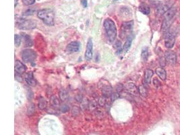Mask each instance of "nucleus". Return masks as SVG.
Returning <instances> with one entry per match:
<instances>
[{
  "label": "nucleus",
  "mask_w": 180,
  "mask_h": 135,
  "mask_svg": "<svg viewBox=\"0 0 180 135\" xmlns=\"http://www.w3.org/2000/svg\"><path fill=\"white\" fill-rule=\"evenodd\" d=\"M103 27L109 41L111 43L115 42L117 37V28L115 22L110 18H107L103 22Z\"/></svg>",
  "instance_id": "nucleus-1"
},
{
  "label": "nucleus",
  "mask_w": 180,
  "mask_h": 135,
  "mask_svg": "<svg viewBox=\"0 0 180 135\" xmlns=\"http://www.w3.org/2000/svg\"><path fill=\"white\" fill-rule=\"evenodd\" d=\"M37 16L48 26L54 25L55 14L52 10L48 8L40 10L37 12Z\"/></svg>",
  "instance_id": "nucleus-2"
},
{
  "label": "nucleus",
  "mask_w": 180,
  "mask_h": 135,
  "mask_svg": "<svg viewBox=\"0 0 180 135\" xmlns=\"http://www.w3.org/2000/svg\"><path fill=\"white\" fill-rule=\"evenodd\" d=\"M17 27L20 30H32L36 28L37 23L34 20L22 19L17 22Z\"/></svg>",
  "instance_id": "nucleus-3"
},
{
  "label": "nucleus",
  "mask_w": 180,
  "mask_h": 135,
  "mask_svg": "<svg viewBox=\"0 0 180 135\" xmlns=\"http://www.w3.org/2000/svg\"><path fill=\"white\" fill-rule=\"evenodd\" d=\"M22 58L24 62L26 63L34 62L37 58V53L34 50L26 49L22 52Z\"/></svg>",
  "instance_id": "nucleus-4"
},
{
  "label": "nucleus",
  "mask_w": 180,
  "mask_h": 135,
  "mask_svg": "<svg viewBox=\"0 0 180 135\" xmlns=\"http://www.w3.org/2000/svg\"><path fill=\"white\" fill-rule=\"evenodd\" d=\"M134 27V22L133 21H128V22H124L121 25V35L122 37V35L123 36H127V37H130L128 36V34L130 33L132 31V30L133 29Z\"/></svg>",
  "instance_id": "nucleus-5"
},
{
  "label": "nucleus",
  "mask_w": 180,
  "mask_h": 135,
  "mask_svg": "<svg viewBox=\"0 0 180 135\" xmlns=\"http://www.w3.org/2000/svg\"><path fill=\"white\" fill-rule=\"evenodd\" d=\"M165 59L167 63L171 66H173L176 64L177 62L176 53L173 51H167L165 53Z\"/></svg>",
  "instance_id": "nucleus-6"
},
{
  "label": "nucleus",
  "mask_w": 180,
  "mask_h": 135,
  "mask_svg": "<svg viewBox=\"0 0 180 135\" xmlns=\"http://www.w3.org/2000/svg\"><path fill=\"white\" fill-rule=\"evenodd\" d=\"M93 43L92 38H89L88 40L87 47H86L85 52V59L90 61L93 58Z\"/></svg>",
  "instance_id": "nucleus-7"
},
{
  "label": "nucleus",
  "mask_w": 180,
  "mask_h": 135,
  "mask_svg": "<svg viewBox=\"0 0 180 135\" xmlns=\"http://www.w3.org/2000/svg\"><path fill=\"white\" fill-rule=\"evenodd\" d=\"M175 41H176V38L173 35L171 34V33H168L167 34L165 38V45L168 49H171L173 47L175 44Z\"/></svg>",
  "instance_id": "nucleus-8"
},
{
  "label": "nucleus",
  "mask_w": 180,
  "mask_h": 135,
  "mask_svg": "<svg viewBox=\"0 0 180 135\" xmlns=\"http://www.w3.org/2000/svg\"><path fill=\"white\" fill-rule=\"evenodd\" d=\"M80 43L78 41H72L67 45L66 51L68 53H75L79 51Z\"/></svg>",
  "instance_id": "nucleus-9"
},
{
  "label": "nucleus",
  "mask_w": 180,
  "mask_h": 135,
  "mask_svg": "<svg viewBox=\"0 0 180 135\" xmlns=\"http://www.w3.org/2000/svg\"><path fill=\"white\" fill-rule=\"evenodd\" d=\"M124 89H126V91L129 93L132 94L134 95H137L138 93V88H137V86L135 85V84L133 83H128L124 86Z\"/></svg>",
  "instance_id": "nucleus-10"
},
{
  "label": "nucleus",
  "mask_w": 180,
  "mask_h": 135,
  "mask_svg": "<svg viewBox=\"0 0 180 135\" xmlns=\"http://www.w3.org/2000/svg\"><path fill=\"white\" fill-rule=\"evenodd\" d=\"M15 70L18 74H23L26 70V67L23 63H22L19 60H16L15 62Z\"/></svg>",
  "instance_id": "nucleus-11"
},
{
  "label": "nucleus",
  "mask_w": 180,
  "mask_h": 135,
  "mask_svg": "<svg viewBox=\"0 0 180 135\" xmlns=\"http://www.w3.org/2000/svg\"><path fill=\"white\" fill-rule=\"evenodd\" d=\"M173 22V19H167L164 18L163 23H162L161 26V30L162 31L164 32H167L168 31L169 29H170L172 23Z\"/></svg>",
  "instance_id": "nucleus-12"
},
{
  "label": "nucleus",
  "mask_w": 180,
  "mask_h": 135,
  "mask_svg": "<svg viewBox=\"0 0 180 135\" xmlns=\"http://www.w3.org/2000/svg\"><path fill=\"white\" fill-rule=\"evenodd\" d=\"M25 80L27 84L31 86H35L37 85V81L34 78L33 74L32 72H29L25 77Z\"/></svg>",
  "instance_id": "nucleus-13"
},
{
  "label": "nucleus",
  "mask_w": 180,
  "mask_h": 135,
  "mask_svg": "<svg viewBox=\"0 0 180 135\" xmlns=\"http://www.w3.org/2000/svg\"><path fill=\"white\" fill-rule=\"evenodd\" d=\"M120 15L122 18H129L132 16V11L129 7H123L120 10Z\"/></svg>",
  "instance_id": "nucleus-14"
},
{
  "label": "nucleus",
  "mask_w": 180,
  "mask_h": 135,
  "mask_svg": "<svg viewBox=\"0 0 180 135\" xmlns=\"http://www.w3.org/2000/svg\"><path fill=\"white\" fill-rule=\"evenodd\" d=\"M154 75V72L151 69H148L145 71V73H144V83L147 85L151 83V78L153 77V76Z\"/></svg>",
  "instance_id": "nucleus-15"
},
{
  "label": "nucleus",
  "mask_w": 180,
  "mask_h": 135,
  "mask_svg": "<svg viewBox=\"0 0 180 135\" xmlns=\"http://www.w3.org/2000/svg\"><path fill=\"white\" fill-rule=\"evenodd\" d=\"M50 103L53 108H58L61 106V101L60 99H58L56 96L53 95L50 99Z\"/></svg>",
  "instance_id": "nucleus-16"
},
{
  "label": "nucleus",
  "mask_w": 180,
  "mask_h": 135,
  "mask_svg": "<svg viewBox=\"0 0 180 135\" xmlns=\"http://www.w3.org/2000/svg\"><path fill=\"white\" fill-rule=\"evenodd\" d=\"M38 107L41 110L47 109V101L43 97H39V100H38Z\"/></svg>",
  "instance_id": "nucleus-17"
},
{
  "label": "nucleus",
  "mask_w": 180,
  "mask_h": 135,
  "mask_svg": "<svg viewBox=\"0 0 180 135\" xmlns=\"http://www.w3.org/2000/svg\"><path fill=\"white\" fill-rule=\"evenodd\" d=\"M155 72L161 80H165L166 79L167 73H166V71L165 70L164 68H163L162 67L157 68L156 70H155Z\"/></svg>",
  "instance_id": "nucleus-18"
},
{
  "label": "nucleus",
  "mask_w": 180,
  "mask_h": 135,
  "mask_svg": "<svg viewBox=\"0 0 180 135\" xmlns=\"http://www.w3.org/2000/svg\"><path fill=\"white\" fill-rule=\"evenodd\" d=\"M132 38L131 37V36L127 38V40L126 41V42H125V43H124L123 48H122V52H123L124 54H125L126 53L128 52V50L130 49L131 45H132Z\"/></svg>",
  "instance_id": "nucleus-19"
},
{
  "label": "nucleus",
  "mask_w": 180,
  "mask_h": 135,
  "mask_svg": "<svg viewBox=\"0 0 180 135\" xmlns=\"http://www.w3.org/2000/svg\"><path fill=\"white\" fill-rule=\"evenodd\" d=\"M59 96H60V99L62 102H65L68 99V97H69V95H68V93L66 90L65 89H62L60 91L59 93Z\"/></svg>",
  "instance_id": "nucleus-20"
},
{
  "label": "nucleus",
  "mask_w": 180,
  "mask_h": 135,
  "mask_svg": "<svg viewBox=\"0 0 180 135\" xmlns=\"http://www.w3.org/2000/svg\"><path fill=\"white\" fill-rule=\"evenodd\" d=\"M23 38L25 47H31L32 45H33V41H32L31 37H30L29 35H24Z\"/></svg>",
  "instance_id": "nucleus-21"
},
{
  "label": "nucleus",
  "mask_w": 180,
  "mask_h": 135,
  "mask_svg": "<svg viewBox=\"0 0 180 135\" xmlns=\"http://www.w3.org/2000/svg\"><path fill=\"white\" fill-rule=\"evenodd\" d=\"M170 7H171L167 6V5H161L157 7V14L164 15Z\"/></svg>",
  "instance_id": "nucleus-22"
},
{
  "label": "nucleus",
  "mask_w": 180,
  "mask_h": 135,
  "mask_svg": "<svg viewBox=\"0 0 180 135\" xmlns=\"http://www.w3.org/2000/svg\"><path fill=\"white\" fill-rule=\"evenodd\" d=\"M139 10L142 12V13L144 14V15H148L151 12V9L149 6H147L146 4H142L140 7H139Z\"/></svg>",
  "instance_id": "nucleus-23"
},
{
  "label": "nucleus",
  "mask_w": 180,
  "mask_h": 135,
  "mask_svg": "<svg viewBox=\"0 0 180 135\" xmlns=\"http://www.w3.org/2000/svg\"><path fill=\"white\" fill-rule=\"evenodd\" d=\"M103 96H105V97H111V94H112V88L110 86H105L103 88Z\"/></svg>",
  "instance_id": "nucleus-24"
},
{
  "label": "nucleus",
  "mask_w": 180,
  "mask_h": 135,
  "mask_svg": "<svg viewBox=\"0 0 180 135\" xmlns=\"http://www.w3.org/2000/svg\"><path fill=\"white\" fill-rule=\"evenodd\" d=\"M35 113V106L33 103H30L27 108V114L28 116H32Z\"/></svg>",
  "instance_id": "nucleus-25"
},
{
  "label": "nucleus",
  "mask_w": 180,
  "mask_h": 135,
  "mask_svg": "<svg viewBox=\"0 0 180 135\" xmlns=\"http://www.w3.org/2000/svg\"><path fill=\"white\" fill-rule=\"evenodd\" d=\"M138 93L141 96L144 97H146L147 96V94H148V92H147V89L146 87L143 85H140L138 86Z\"/></svg>",
  "instance_id": "nucleus-26"
},
{
  "label": "nucleus",
  "mask_w": 180,
  "mask_h": 135,
  "mask_svg": "<svg viewBox=\"0 0 180 135\" xmlns=\"http://www.w3.org/2000/svg\"><path fill=\"white\" fill-rule=\"evenodd\" d=\"M141 57H142V59H143L144 61H146L147 59H148V51L147 48H144V49H143V51H142Z\"/></svg>",
  "instance_id": "nucleus-27"
},
{
  "label": "nucleus",
  "mask_w": 180,
  "mask_h": 135,
  "mask_svg": "<svg viewBox=\"0 0 180 135\" xmlns=\"http://www.w3.org/2000/svg\"><path fill=\"white\" fill-rule=\"evenodd\" d=\"M88 109H90L91 111L95 110V109H97V101L92 100L91 101H90L89 103H88Z\"/></svg>",
  "instance_id": "nucleus-28"
},
{
  "label": "nucleus",
  "mask_w": 180,
  "mask_h": 135,
  "mask_svg": "<svg viewBox=\"0 0 180 135\" xmlns=\"http://www.w3.org/2000/svg\"><path fill=\"white\" fill-rule=\"evenodd\" d=\"M106 102H107V97H105V96H102L98 99V104L101 107H104L105 105Z\"/></svg>",
  "instance_id": "nucleus-29"
},
{
  "label": "nucleus",
  "mask_w": 180,
  "mask_h": 135,
  "mask_svg": "<svg viewBox=\"0 0 180 135\" xmlns=\"http://www.w3.org/2000/svg\"><path fill=\"white\" fill-rule=\"evenodd\" d=\"M14 40H15V46L16 47H18L22 42V39L18 35H15L14 36Z\"/></svg>",
  "instance_id": "nucleus-30"
},
{
  "label": "nucleus",
  "mask_w": 180,
  "mask_h": 135,
  "mask_svg": "<svg viewBox=\"0 0 180 135\" xmlns=\"http://www.w3.org/2000/svg\"><path fill=\"white\" fill-rule=\"evenodd\" d=\"M114 43V47L115 48V49H117L118 50L120 51H122L121 49H122V44H121V42L120 41H115Z\"/></svg>",
  "instance_id": "nucleus-31"
},
{
  "label": "nucleus",
  "mask_w": 180,
  "mask_h": 135,
  "mask_svg": "<svg viewBox=\"0 0 180 135\" xmlns=\"http://www.w3.org/2000/svg\"><path fill=\"white\" fill-rule=\"evenodd\" d=\"M123 89H124V86L121 83H118L115 86L116 92L118 93H120L121 92H122Z\"/></svg>",
  "instance_id": "nucleus-32"
},
{
  "label": "nucleus",
  "mask_w": 180,
  "mask_h": 135,
  "mask_svg": "<svg viewBox=\"0 0 180 135\" xmlns=\"http://www.w3.org/2000/svg\"><path fill=\"white\" fill-rule=\"evenodd\" d=\"M111 101L112 102H113V101H115V100H117V99L120 97V93H118L117 92H114V93H112V94H111Z\"/></svg>",
  "instance_id": "nucleus-33"
},
{
  "label": "nucleus",
  "mask_w": 180,
  "mask_h": 135,
  "mask_svg": "<svg viewBox=\"0 0 180 135\" xmlns=\"http://www.w3.org/2000/svg\"><path fill=\"white\" fill-rule=\"evenodd\" d=\"M35 12V8H33V9L29 8L24 12V16H31V15H33Z\"/></svg>",
  "instance_id": "nucleus-34"
},
{
  "label": "nucleus",
  "mask_w": 180,
  "mask_h": 135,
  "mask_svg": "<svg viewBox=\"0 0 180 135\" xmlns=\"http://www.w3.org/2000/svg\"><path fill=\"white\" fill-rule=\"evenodd\" d=\"M35 2V0H22V3L24 6H31V5L34 4Z\"/></svg>",
  "instance_id": "nucleus-35"
},
{
  "label": "nucleus",
  "mask_w": 180,
  "mask_h": 135,
  "mask_svg": "<svg viewBox=\"0 0 180 135\" xmlns=\"http://www.w3.org/2000/svg\"><path fill=\"white\" fill-rule=\"evenodd\" d=\"M60 109L61 111L63 112V113H65V112L69 111L70 108H69V106L67 105H62L60 106Z\"/></svg>",
  "instance_id": "nucleus-36"
},
{
  "label": "nucleus",
  "mask_w": 180,
  "mask_h": 135,
  "mask_svg": "<svg viewBox=\"0 0 180 135\" xmlns=\"http://www.w3.org/2000/svg\"><path fill=\"white\" fill-rule=\"evenodd\" d=\"M72 114L73 116H77L78 114L80 113V108H78V107H76V106H74L73 108H72Z\"/></svg>",
  "instance_id": "nucleus-37"
},
{
  "label": "nucleus",
  "mask_w": 180,
  "mask_h": 135,
  "mask_svg": "<svg viewBox=\"0 0 180 135\" xmlns=\"http://www.w3.org/2000/svg\"><path fill=\"white\" fill-rule=\"evenodd\" d=\"M153 85H154V86H155L156 88H159V86H161V82L159 80L158 78H154L153 80Z\"/></svg>",
  "instance_id": "nucleus-38"
},
{
  "label": "nucleus",
  "mask_w": 180,
  "mask_h": 135,
  "mask_svg": "<svg viewBox=\"0 0 180 135\" xmlns=\"http://www.w3.org/2000/svg\"><path fill=\"white\" fill-rule=\"evenodd\" d=\"M76 100L79 103H82L83 101V97L82 95H77L76 97H75Z\"/></svg>",
  "instance_id": "nucleus-39"
},
{
  "label": "nucleus",
  "mask_w": 180,
  "mask_h": 135,
  "mask_svg": "<svg viewBox=\"0 0 180 135\" xmlns=\"http://www.w3.org/2000/svg\"><path fill=\"white\" fill-rule=\"evenodd\" d=\"M166 62H166L165 59V57H164V58H161L160 59V64L162 67H164V66H165Z\"/></svg>",
  "instance_id": "nucleus-40"
},
{
  "label": "nucleus",
  "mask_w": 180,
  "mask_h": 135,
  "mask_svg": "<svg viewBox=\"0 0 180 135\" xmlns=\"http://www.w3.org/2000/svg\"><path fill=\"white\" fill-rule=\"evenodd\" d=\"M81 4H82L84 7H87L88 6L87 0H81Z\"/></svg>",
  "instance_id": "nucleus-41"
},
{
  "label": "nucleus",
  "mask_w": 180,
  "mask_h": 135,
  "mask_svg": "<svg viewBox=\"0 0 180 135\" xmlns=\"http://www.w3.org/2000/svg\"><path fill=\"white\" fill-rule=\"evenodd\" d=\"M16 80L20 81V82H21V81H22V77H21V76H18V75H16Z\"/></svg>",
  "instance_id": "nucleus-42"
},
{
  "label": "nucleus",
  "mask_w": 180,
  "mask_h": 135,
  "mask_svg": "<svg viewBox=\"0 0 180 135\" xmlns=\"http://www.w3.org/2000/svg\"><path fill=\"white\" fill-rule=\"evenodd\" d=\"M14 2H15L14 6L16 7V6L18 5V0H14Z\"/></svg>",
  "instance_id": "nucleus-43"
},
{
  "label": "nucleus",
  "mask_w": 180,
  "mask_h": 135,
  "mask_svg": "<svg viewBox=\"0 0 180 135\" xmlns=\"http://www.w3.org/2000/svg\"><path fill=\"white\" fill-rule=\"evenodd\" d=\"M113 1H118V0H113Z\"/></svg>",
  "instance_id": "nucleus-44"
}]
</instances>
